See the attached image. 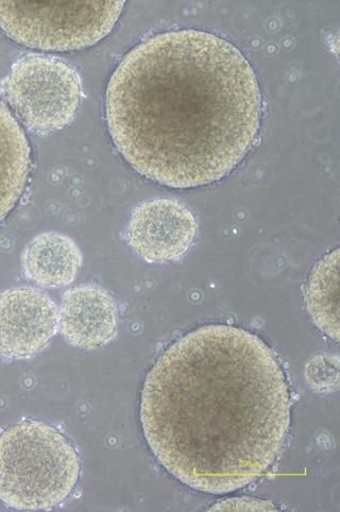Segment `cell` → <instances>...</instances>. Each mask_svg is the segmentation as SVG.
I'll return each mask as SVG.
<instances>
[{"label": "cell", "mask_w": 340, "mask_h": 512, "mask_svg": "<svg viewBox=\"0 0 340 512\" xmlns=\"http://www.w3.org/2000/svg\"><path fill=\"white\" fill-rule=\"evenodd\" d=\"M262 115L257 75L242 51L193 29L134 47L106 94L118 152L143 177L178 190L233 172L257 143Z\"/></svg>", "instance_id": "cell-2"}, {"label": "cell", "mask_w": 340, "mask_h": 512, "mask_svg": "<svg viewBox=\"0 0 340 512\" xmlns=\"http://www.w3.org/2000/svg\"><path fill=\"white\" fill-rule=\"evenodd\" d=\"M305 380L317 394H331L339 387V357L319 354L305 366Z\"/></svg>", "instance_id": "cell-12"}, {"label": "cell", "mask_w": 340, "mask_h": 512, "mask_svg": "<svg viewBox=\"0 0 340 512\" xmlns=\"http://www.w3.org/2000/svg\"><path fill=\"white\" fill-rule=\"evenodd\" d=\"M198 224L183 203L153 199L136 208L128 225V241L148 263L177 261L190 250Z\"/></svg>", "instance_id": "cell-7"}, {"label": "cell", "mask_w": 340, "mask_h": 512, "mask_svg": "<svg viewBox=\"0 0 340 512\" xmlns=\"http://www.w3.org/2000/svg\"><path fill=\"white\" fill-rule=\"evenodd\" d=\"M3 91L27 127L50 132L72 123L81 104L82 82L74 68L62 60L30 55L12 66Z\"/></svg>", "instance_id": "cell-5"}, {"label": "cell", "mask_w": 340, "mask_h": 512, "mask_svg": "<svg viewBox=\"0 0 340 512\" xmlns=\"http://www.w3.org/2000/svg\"><path fill=\"white\" fill-rule=\"evenodd\" d=\"M30 169L26 135L9 110L0 104V221L20 200Z\"/></svg>", "instance_id": "cell-10"}, {"label": "cell", "mask_w": 340, "mask_h": 512, "mask_svg": "<svg viewBox=\"0 0 340 512\" xmlns=\"http://www.w3.org/2000/svg\"><path fill=\"white\" fill-rule=\"evenodd\" d=\"M82 262L77 244L59 232H46L34 237L22 254L25 277L47 288L73 283Z\"/></svg>", "instance_id": "cell-9"}, {"label": "cell", "mask_w": 340, "mask_h": 512, "mask_svg": "<svg viewBox=\"0 0 340 512\" xmlns=\"http://www.w3.org/2000/svg\"><path fill=\"white\" fill-rule=\"evenodd\" d=\"M306 309L315 326L331 339L339 340V250L321 259L304 289Z\"/></svg>", "instance_id": "cell-11"}, {"label": "cell", "mask_w": 340, "mask_h": 512, "mask_svg": "<svg viewBox=\"0 0 340 512\" xmlns=\"http://www.w3.org/2000/svg\"><path fill=\"white\" fill-rule=\"evenodd\" d=\"M276 505L270 501L250 497L232 498L219 501L209 511H277Z\"/></svg>", "instance_id": "cell-13"}, {"label": "cell", "mask_w": 340, "mask_h": 512, "mask_svg": "<svg viewBox=\"0 0 340 512\" xmlns=\"http://www.w3.org/2000/svg\"><path fill=\"white\" fill-rule=\"evenodd\" d=\"M80 458L53 425L25 421L0 435V500L19 510L63 503L80 476Z\"/></svg>", "instance_id": "cell-3"}, {"label": "cell", "mask_w": 340, "mask_h": 512, "mask_svg": "<svg viewBox=\"0 0 340 512\" xmlns=\"http://www.w3.org/2000/svg\"><path fill=\"white\" fill-rule=\"evenodd\" d=\"M58 330V306L42 290L24 286L0 294V354L26 360L43 351Z\"/></svg>", "instance_id": "cell-6"}, {"label": "cell", "mask_w": 340, "mask_h": 512, "mask_svg": "<svg viewBox=\"0 0 340 512\" xmlns=\"http://www.w3.org/2000/svg\"><path fill=\"white\" fill-rule=\"evenodd\" d=\"M125 2H0V28L17 43L45 51H72L105 39Z\"/></svg>", "instance_id": "cell-4"}, {"label": "cell", "mask_w": 340, "mask_h": 512, "mask_svg": "<svg viewBox=\"0 0 340 512\" xmlns=\"http://www.w3.org/2000/svg\"><path fill=\"white\" fill-rule=\"evenodd\" d=\"M59 330L66 343L73 347L96 350L107 346L118 330L115 300L97 285L68 290L59 309Z\"/></svg>", "instance_id": "cell-8"}, {"label": "cell", "mask_w": 340, "mask_h": 512, "mask_svg": "<svg viewBox=\"0 0 340 512\" xmlns=\"http://www.w3.org/2000/svg\"><path fill=\"white\" fill-rule=\"evenodd\" d=\"M140 418L168 473L195 490L225 494L276 464L291 430V390L263 339L210 324L159 357L143 386Z\"/></svg>", "instance_id": "cell-1"}]
</instances>
